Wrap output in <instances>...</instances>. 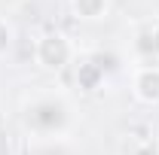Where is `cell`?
Listing matches in <instances>:
<instances>
[{
  "label": "cell",
  "instance_id": "obj_4",
  "mask_svg": "<svg viewBox=\"0 0 159 155\" xmlns=\"http://www.w3.org/2000/svg\"><path fill=\"white\" fill-rule=\"evenodd\" d=\"M70 3H74V12L80 19H89V21L101 19L107 12V0H70Z\"/></svg>",
  "mask_w": 159,
  "mask_h": 155
},
{
  "label": "cell",
  "instance_id": "obj_7",
  "mask_svg": "<svg viewBox=\"0 0 159 155\" xmlns=\"http://www.w3.org/2000/svg\"><path fill=\"white\" fill-rule=\"evenodd\" d=\"M147 49H150L153 55H159V27H153V34L147 37Z\"/></svg>",
  "mask_w": 159,
  "mask_h": 155
},
{
  "label": "cell",
  "instance_id": "obj_1",
  "mask_svg": "<svg viewBox=\"0 0 159 155\" xmlns=\"http://www.w3.org/2000/svg\"><path fill=\"white\" fill-rule=\"evenodd\" d=\"M34 55H37L40 67H46V70H64L70 55H74V49H70V40L64 34H46V37L37 40Z\"/></svg>",
  "mask_w": 159,
  "mask_h": 155
},
{
  "label": "cell",
  "instance_id": "obj_2",
  "mask_svg": "<svg viewBox=\"0 0 159 155\" xmlns=\"http://www.w3.org/2000/svg\"><path fill=\"white\" fill-rule=\"evenodd\" d=\"M64 119H67V113L55 100H40L28 110V125H34L37 131H55L64 125Z\"/></svg>",
  "mask_w": 159,
  "mask_h": 155
},
{
  "label": "cell",
  "instance_id": "obj_6",
  "mask_svg": "<svg viewBox=\"0 0 159 155\" xmlns=\"http://www.w3.org/2000/svg\"><path fill=\"white\" fill-rule=\"evenodd\" d=\"M9 43H12V31H9V24L0 19V55L9 49Z\"/></svg>",
  "mask_w": 159,
  "mask_h": 155
},
{
  "label": "cell",
  "instance_id": "obj_3",
  "mask_svg": "<svg viewBox=\"0 0 159 155\" xmlns=\"http://www.w3.org/2000/svg\"><path fill=\"white\" fill-rule=\"evenodd\" d=\"M135 97L141 103H159V67H144L135 73Z\"/></svg>",
  "mask_w": 159,
  "mask_h": 155
},
{
  "label": "cell",
  "instance_id": "obj_8",
  "mask_svg": "<svg viewBox=\"0 0 159 155\" xmlns=\"http://www.w3.org/2000/svg\"><path fill=\"white\" fill-rule=\"evenodd\" d=\"M135 155H159V149L153 146V143H144V146H138V149H135Z\"/></svg>",
  "mask_w": 159,
  "mask_h": 155
},
{
  "label": "cell",
  "instance_id": "obj_5",
  "mask_svg": "<svg viewBox=\"0 0 159 155\" xmlns=\"http://www.w3.org/2000/svg\"><path fill=\"white\" fill-rule=\"evenodd\" d=\"M101 76H104V70H101L98 64H92V61H86V64H80V73H77V82H80V88H95L101 82Z\"/></svg>",
  "mask_w": 159,
  "mask_h": 155
}]
</instances>
